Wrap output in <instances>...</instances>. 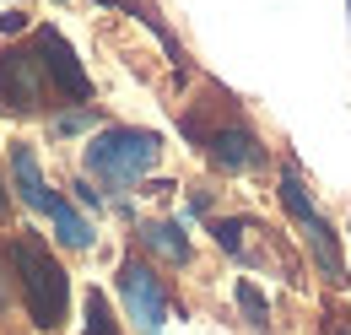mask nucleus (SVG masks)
<instances>
[{
  "label": "nucleus",
  "instance_id": "nucleus-1",
  "mask_svg": "<svg viewBox=\"0 0 351 335\" xmlns=\"http://www.w3.org/2000/svg\"><path fill=\"white\" fill-rule=\"evenodd\" d=\"M5 259H11V276H16V287H22L27 319H33L38 330H60V325L71 319V281H65L60 259L49 254V244L38 233L22 227V233L5 244Z\"/></svg>",
  "mask_w": 351,
  "mask_h": 335
},
{
  "label": "nucleus",
  "instance_id": "nucleus-2",
  "mask_svg": "<svg viewBox=\"0 0 351 335\" xmlns=\"http://www.w3.org/2000/svg\"><path fill=\"white\" fill-rule=\"evenodd\" d=\"M162 157V135L157 130H103V135H92L87 146V173L97 178H108V184H135V178H146L152 168Z\"/></svg>",
  "mask_w": 351,
  "mask_h": 335
},
{
  "label": "nucleus",
  "instance_id": "nucleus-3",
  "mask_svg": "<svg viewBox=\"0 0 351 335\" xmlns=\"http://www.w3.org/2000/svg\"><path fill=\"white\" fill-rule=\"evenodd\" d=\"M281 206L298 216V227H303V238H308V249H313V259H319V270H324L330 281H346V265H341V249H335V233H330V222L313 211L303 178H298L292 168L281 173Z\"/></svg>",
  "mask_w": 351,
  "mask_h": 335
},
{
  "label": "nucleus",
  "instance_id": "nucleus-4",
  "mask_svg": "<svg viewBox=\"0 0 351 335\" xmlns=\"http://www.w3.org/2000/svg\"><path fill=\"white\" fill-rule=\"evenodd\" d=\"M119 292H125V308L141 325V335H162V325H168V292H162V281H157L152 265L125 259L119 265Z\"/></svg>",
  "mask_w": 351,
  "mask_h": 335
},
{
  "label": "nucleus",
  "instance_id": "nucleus-5",
  "mask_svg": "<svg viewBox=\"0 0 351 335\" xmlns=\"http://www.w3.org/2000/svg\"><path fill=\"white\" fill-rule=\"evenodd\" d=\"M33 60L44 65L49 82L60 86V97H71V103H87V97H92V76L82 71L76 49L60 38V27H38V38H33Z\"/></svg>",
  "mask_w": 351,
  "mask_h": 335
},
{
  "label": "nucleus",
  "instance_id": "nucleus-6",
  "mask_svg": "<svg viewBox=\"0 0 351 335\" xmlns=\"http://www.w3.org/2000/svg\"><path fill=\"white\" fill-rule=\"evenodd\" d=\"M44 103V65L33 54H0V108L33 114Z\"/></svg>",
  "mask_w": 351,
  "mask_h": 335
},
{
  "label": "nucleus",
  "instance_id": "nucleus-7",
  "mask_svg": "<svg viewBox=\"0 0 351 335\" xmlns=\"http://www.w3.org/2000/svg\"><path fill=\"white\" fill-rule=\"evenodd\" d=\"M200 141H206L211 163L227 168V173H249V168L265 163V152H260V141H254V130H243V125H221V130H211V135H200Z\"/></svg>",
  "mask_w": 351,
  "mask_h": 335
},
{
  "label": "nucleus",
  "instance_id": "nucleus-8",
  "mask_svg": "<svg viewBox=\"0 0 351 335\" xmlns=\"http://www.w3.org/2000/svg\"><path fill=\"white\" fill-rule=\"evenodd\" d=\"M11 178H16V195L27 200L33 211H44V216H54V211H65L71 200L65 195H54L44 184V173H38V157H33V146H16L11 152Z\"/></svg>",
  "mask_w": 351,
  "mask_h": 335
},
{
  "label": "nucleus",
  "instance_id": "nucleus-9",
  "mask_svg": "<svg viewBox=\"0 0 351 335\" xmlns=\"http://www.w3.org/2000/svg\"><path fill=\"white\" fill-rule=\"evenodd\" d=\"M146 249H157V254H168L173 265H184V259H189V238H178L173 222H152V227H146Z\"/></svg>",
  "mask_w": 351,
  "mask_h": 335
},
{
  "label": "nucleus",
  "instance_id": "nucleus-10",
  "mask_svg": "<svg viewBox=\"0 0 351 335\" xmlns=\"http://www.w3.org/2000/svg\"><path fill=\"white\" fill-rule=\"evenodd\" d=\"M82 335H119V325H114L103 292H87V325H82Z\"/></svg>",
  "mask_w": 351,
  "mask_h": 335
},
{
  "label": "nucleus",
  "instance_id": "nucleus-11",
  "mask_svg": "<svg viewBox=\"0 0 351 335\" xmlns=\"http://www.w3.org/2000/svg\"><path fill=\"white\" fill-rule=\"evenodd\" d=\"M238 303H243V314H249V319H254V325H265V297L254 292V287H249V281H243V287H238Z\"/></svg>",
  "mask_w": 351,
  "mask_h": 335
},
{
  "label": "nucleus",
  "instance_id": "nucleus-12",
  "mask_svg": "<svg viewBox=\"0 0 351 335\" xmlns=\"http://www.w3.org/2000/svg\"><path fill=\"white\" fill-rule=\"evenodd\" d=\"M238 233H243L238 222H217V244H221V249H232V254L243 249V238H238Z\"/></svg>",
  "mask_w": 351,
  "mask_h": 335
},
{
  "label": "nucleus",
  "instance_id": "nucleus-13",
  "mask_svg": "<svg viewBox=\"0 0 351 335\" xmlns=\"http://www.w3.org/2000/svg\"><path fill=\"white\" fill-rule=\"evenodd\" d=\"M87 119H92L87 108H76V114H65V119H60V130H82V125H87Z\"/></svg>",
  "mask_w": 351,
  "mask_h": 335
},
{
  "label": "nucleus",
  "instance_id": "nucleus-14",
  "mask_svg": "<svg viewBox=\"0 0 351 335\" xmlns=\"http://www.w3.org/2000/svg\"><path fill=\"white\" fill-rule=\"evenodd\" d=\"M22 27H27V16H16V11H11V16H0V33H22Z\"/></svg>",
  "mask_w": 351,
  "mask_h": 335
},
{
  "label": "nucleus",
  "instance_id": "nucleus-15",
  "mask_svg": "<svg viewBox=\"0 0 351 335\" xmlns=\"http://www.w3.org/2000/svg\"><path fill=\"white\" fill-rule=\"evenodd\" d=\"M0 216H5V184H0Z\"/></svg>",
  "mask_w": 351,
  "mask_h": 335
},
{
  "label": "nucleus",
  "instance_id": "nucleus-16",
  "mask_svg": "<svg viewBox=\"0 0 351 335\" xmlns=\"http://www.w3.org/2000/svg\"><path fill=\"white\" fill-rule=\"evenodd\" d=\"M0 303H5V292H0Z\"/></svg>",
  "mask_w": 351,
  "mask_h": 335
}]
</instances>
